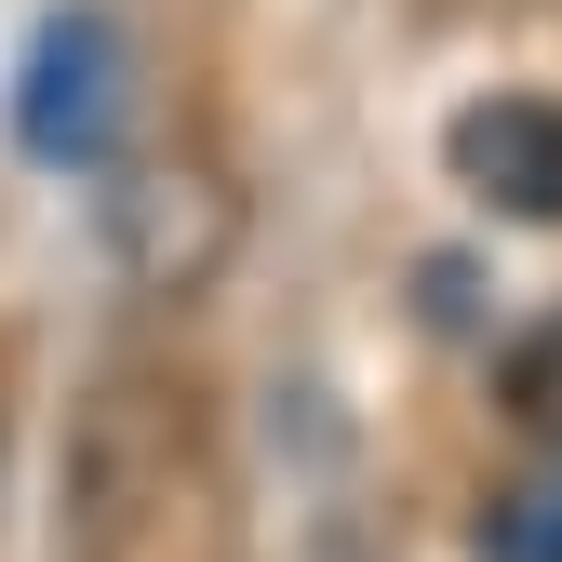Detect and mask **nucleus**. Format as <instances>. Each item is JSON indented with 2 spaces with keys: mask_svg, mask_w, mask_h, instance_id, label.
<instances>
[{
  "mask_svg": "<svg viewBox=\"0 0 562 562\" xmlns=\"http://www.w3.org/2000/svg\"><path fill=\"white\" fill-rule=\"evenodd\" d=\"M442 161H456V188L482 201V215L562 228V94H482V108H456Z\"/></svg>",
  "mask_w": 562,
  "mask_h": 562,
  "instance_id": "3",
  "label": "nucleus"
},
{
  "mask_svg": "<svg viewBox=\"0 0 562 562\" xmlns=\"http://www.w3.org/2000/svg\"><path fill=\"white\" fill-rule=\"evenodd\" d=\"M482 562H562V456L482 509Z\"/></svg>",
  "mask_w": 562,
  "mask_h": 562,
  "instance_id": "4",
  "label": "nucleus"
},
{
  "mask_svg": "<svg viewBox=\"0 0 562 562\" xmlns=\"http://www.w3.org/2000/svg\"><path fill=\"white\" fill-rule=\"evenodd\" d=\"M108 121H121V41H108V14H41L27 81H14L27 161H108Z\"/></svg>",
  "mask_w": 562,
  "mask_h": 562,
  "instance_id": "2",
  "label": "nucleus"
},
{
  "mask_svg": "<svg viewBox=\"0 0 562 562\" xmlns=\"http://www.w3.org/2000/svg\"><path fill=\"white\" fill-rule=\"evenodd\" d=\"M496 402L522 415V442H549V456H562V308H549V322L509 348V362H496Z\"/></svg>",
  "mask_w": 562,
  "mask_h": 562,
  "instance_id": "5",
  "label": "nucleus"
},
{
  "mask_svg": "<svg viewBox=\"0 0 562 562\" xmlns=\"http://www.w3.org/2000/svg\"><path fill=\"white\" fill-rule=\"evenodd\" d=\"M67 562H241L228 456L188 375L108 362L67 442Z\"/></svg>",
  "mask_w": 562,
  "mask_h": 562,
  "instance_id": "1",
  "label": "nucleus"
}]
</instances>
